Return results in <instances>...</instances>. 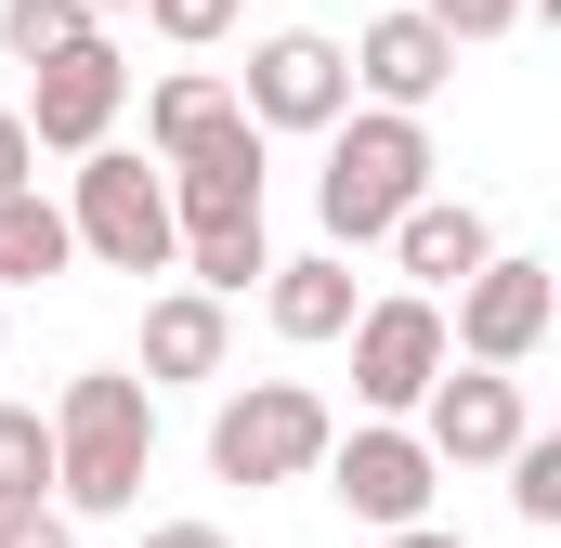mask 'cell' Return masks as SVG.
Masks as SVG:
<instances>
[{
    "label": "cell",
    "instance_id": "cell-1",
    "mask_svg": "<svg viewBox=\"0 0 561 548\" xmlns=\"http://www.w3.org/2000/svg\"><path fill=\"white\" fill-rule=\"evenodd\" d=\"M144 470H157V392L131 366H79L66 406H53V510L105 523V510L144 496Z\"/></svg>",
    "mask_w": 561,
    "mask_h": 548
},
{
    "label": "cell",
    "instance_id": "cell-2",
    "mask_svg": "<svg viewBox=\"0 0 561 548\" xmlns=\"http://www.w3.org/2000/svg\"><path fill=\"white\" fill-rule=\"evenodd\" d=\"M419 196H431V132H419V118H379V105H353V118L327 132V170H313L327 249H379V236H392Z\"/></svg>",
    "mask_w": 561,
    "mask_h": 548
},
{
    "label": "cell",
    "instance_id": "cell-3",
    "mask_svg": "<svg viewBox=\"0 0 561 548\" xmlns=\"http://www.w3.org/2000/svg\"><path fill=\"white\" fill-rule=\"evenodd\" d=\"M327 444H340V418H327V392H300V379H249V392H222V418H209V470L222 483H313Z\"/></svg>",
    "mask_w": 561,
    "mask_h": 548
},
{
    "label": "cell",
    "instance_id": "cell-4",
    "mask_svg": "<svg viewBox=\"0 0 561 548\" xmlns=\"http://www.w3.org/2000/svg\"><path fill=\"white\" fill-rule=\"evenodd\" d=\"M66 236H79V249H92L105 274H170V249H183V236H170V183L144 170L131 144H92V157H79Z\"/></svg>",
    "mask_w": 561,
    "mask_h": 548
},
{
    "label": "cell",
    "instance_id": "cell-5",
    "mask_svg": "<svg viewBox=\"0 0 561 548\" xmlns=\"http://www.w3.org/2000/svg\"><path fill=\"white\" fill-rule=\"evenodd\" d=\"M549 313H561V287H549V262H523V249H496V262L457 287V313H444V366H523L536 340H549Z\"/></svg>",
    "mask_w": 561,
    "mask_h": 548
},
{
    "label": "cell",
    "instance_id": "cell-6",
    "mask_svg": "<svg viewBox=\"0 0 561 548\" xmlns=\"http://www.w3.org/2000/svg\"><path fill=\"white\" fill-rule=\"evenodd\" d=\"M236 118H249V132H340V118H353V66H340V39H313V26L249 39Z\"/></svg>",
    "mask_w": 561,
    "mask_h": 548
},
{
    "label": "cell",
    "instance_id": "cell-7",
    "mask_svg": "<svg viewBox=\"0 0 561 548\" xmlns=\"http://www.w3.org/2000/svg\"><path fill=\"white\" fill-rule=\"evenodd\" d=\"M118 105H131V53L118 39H79V53H53V66H26V144L39 157H92V144L118 132Z\"/></svg>",
    "mask_w": 561,
    "mask_h": 548
},
{
    "label": "cell",
    "instance_id": "cell-8",
    "mask_svg": "<svg viewBox=\"0 0 561 548\" xmlns=\"http://www.w3.org/2000/svg\"><path fill=\"white\" fill-rule=\"evenodd\" d=\"M431 379H444V300H419V287L366 300L353 313V406L366 418H419Z\"/></svg>",
    "mask_w": 561,
    "mask_h": 548
},
{
    "label": "cell",
    "instance_id": "cell-9",
    "mask_svg": "<svg viewBox=\"0 0 561 548\" xmlns=\"http://www.w3.org/2000/svg\"><path fill=\"white\" fill-rule=\"evenodd\" d=\"M431 444L405 431V418H366V431H340L327 444V496L366 523V536H392V523H431Z\"/></svg>",
    "mask_w": 561,
    "mask_h": 548
},
{
    "label": "cell",
    "instance_id": "cell-10",
    "mask_svg": "<svg viewBox=\"0 0 561 548\" xmlns=\"http://www.w3.org/2000/svg\"><path fill=\"white\" fill-rule=\"evenodd\" d=\"M405 431L431 444V470H496L536 418H523V379H496V366H444V379L419 392V418H405Z\"/></svg>",
    "mask_w": 561,
    "mask_h": 548
},
{
    "label": "cell",
    "instance_id": "cell-11",
    "mask_svg": "<svg viewBox=\"0 0 561 548\" xmlns=\"http://www.w3.org/2000/svg\"><path fill=\"white\" fill-rule=\"evenodd\" d=\"M340 66H353V92H366L379 118H419L431 92L457 79V39H444L431 13H379V26H366V39H353Z\"/></svg>",
    "mask_w": 561,
    "mask_h": 548
},
{
    "label": "cell",
    "instance_id": "cell-12",
    "mask_svg": "<svg viewBox=\"0 0 561 548\" xmlns=\"http://www.w3.org/2000/svg\"><path fill=\"white\" fill-rule=\"evenodd\" d=\"M222 353H236V327H222V300H196V287H157L144 300V392H183V379H222Z\"/></svg>",
    "mask_w": 561,
    "mask_h": 548
},
{
    "label": "cell",
    "instance_id": "cell-13",
    "mask_svg": "<svg viewBox=\"0 0 561 548\" xmlns=\"http://www.w3.org/2000/svg\"><path fill=\"white\" fill-rule=\"evenodd\" d=\"M392 262L419 274V300H431V287H470V274L496 262V222H483L470 196H419V209L392 222Z\"/></svg>",
    "mask_w": 561,
    "mask_h": 548
},
{
    "label": "cell",
    "instance_id": "cell-14",
    "mask_svg": "<svg viewBox=\"0 0 561 548\" xmlns=\"http://www.w3.org/2000/svg\"><path fill=\"white\" fill-rule=\"evenodd\" d=\"M170 183V236H222V222H262V132H236L222 157H183L157 170Z\"/></svg>",
    "mask_w": 561,
    "mask_h": 548
},
{
    "label": "cell",
    "instance_id": "cell-15",
    "mask_svg": "<svg viewBox=\"0 0 561 548\" xmlns=\"http://www.w3.org/2000/svg\"><path fill=\"white\" fill-rule=\"evenodd\" d=\"M236 132H249V118H236V79H196V66H183V79H157V92H144V144H157V170L222 157Z\"/></svg>",
    "mask_w": 561,
    "mask_h": 548
},
{
    "label": "cell",
    "instance_id": "cell-16",
    "mask_svg": "<svg viewBox=\"0 0 561 548\" xmlns=\"http://www.w3.org/2000/svg\"><path fill=\"white\" fill-rule=\"evenodd\" d=\"M262 313H275V340L313 353V340H353L366 300H353V262H340V249H313V262H275V274H262Z\"/></svg>",
    "mask_w": 561,
    "mask_h": 548
},
{
    "label": "cell",
    "instance_id": "cell-17",
    "mask_svg": "<svg viewBox=\"0 0 561 548\" xmlns=\"http://www.w3.org/2000/svg\"><path fill=\"white\" fill-rule=\"evenodd\" d=\"M79 262V236H66V209L26 183V196H0V287H39V274Z\"/></svg>",
    "mask_w": 561,
    "mask_h": 548
},
{
    "label": "cell",
    "instance_id": "cell-18",
    "mask_svg": "<svg viewBox=\"0 0 561 548\" xmlns=\"http://www.w3.org/2000/svg\"><path fill=\"white\" fill-rule=\"evenodd\" d=\"M170 262L196 274V300H236V287H262V274H275V249H262V222H222V236H183Z\"/></svg>",
    "mask_w": 561,
    "mask_h": 548
},
{
    "label": "cell",
    "instance_id": "cell-19",
    "mask_svg": "<svg viewBox=\"0 0 561 548\" xmlns=\"http://www.w3.org/2000/svg\"><path fill=\"white\" fill-rule=\"evenodd\" d=\"M0 510H53V418L0 406Z\"/></svg>",
    "mask_w": 561,
    "mask_h": 548
},
{
    "label": "cell",
    "instance_id": "cell-20",
    "mask_svg": "<svg viewBox=\"0 0 561 548\" xmlns=\"http://www.w3.org/2000/svg\"><path fill=\"white\" fill-rule=\"evenodd\" d=\"M79 39H105L79 0H0V53H13V66H53V53H79Z\"/></svg>",
    "mask_w": 561,
    "mask_h": 548
},
{
    "label": "cell",
    "instance_id": "cell-21",
    "mask_svg": "<svg viewBox=\"0 0 561 548\" xmlns=\"http://www.w3.org/2000/svg\"><path fill=\"white\" fill-rule=\"evenodd\" d=\"M496 470H510V510H523V523L549 536V523H561V444H549V431H523V444H510Z\"/></svg>",
    "mask_w": 561,
    "mask_h": 548
},
{
    "label": "cell",
    "instance_id": "cell-22",
    "mask_svg": "<svg viewBox=\"0 0 561 548\" xmlns=\"http://www.w3.org/2000/svg\"><path fill=\"white\" fill-rule=\"evenodd\" d=\"M144 26H157V39H183V53H209V39L236 26V0H144Z\"/></svg>",
    "mask_w": 561,
    "mask_h": 548
},
{
    "label": "cell",
    "instance_id": "cell-23",
    "mask_svg": "<svg viewBox=\"0 0 561 548\" xmlns=\"http://www.w3.org/2000/svg\"><path fill=\"white\" fill-rule=\"evenodd\" d=\"M419 13L444 26V39H510V26H523L536 0H419Z\"/></svg>",
    "mask_w": 561,
    "mask_h": 548
},
{
    "label": "cell",
    "instance_id": "cell-24",
    "mask_svg": "<svg viewBox=\"0 0 561 548\" xmlns=\"http://www.w3.org/2000/svg\"><path fill=\"white\" fill-rule=\"evenodd\" d=\"M0 548H79L66 510H0Z\"/></svg>",
    "mask_w": 561,
    "mask_h": 548
},
{
    "label": "cell",
    "instance_id": "cell-25",
    "mask_svg": "<svg viewBox=\"0 0 561 548\" xmlns=\"http://www.w3.org/2000/svg\"><path fill=\"white\" fill-rule=\"evenodd\" d=\"M26 183H39V144H26V118L0 105V196H26Z\"/></svg>",
    "mask_w": 561,
    "mask_h": 548
},
{
    "label": "cell",
    "instance_id": "cell-26",
    "mask_svg": "<svg viewBox=\"0 0 561 548\" xmlns=\"http://www.w3.org/2000/svg\"><path fill=\"white\" fill-rule=\"evenodd\" d=\"M144 548H236V536H222V523H157Z\"/></svg>",
    "mask_w": 561,
    "mask_h": 548
},
{
    "label": "cell",
    "instance_id": "cell-27",
    "mask_svg": "<svg viewBox=\"0 0 561 548\" xmlns=\"http://www.w3.org/2000/svg\"><path fill=\"white\" fill-rule=\"evenodd\" d=\"M379 548H470V536H457V523H392Z\"/></svg>",
    "mask_w": 561,
    "mask_h": 548
},
{
    "label": "cell",
    "instance_id": "cell-28",
    "mask_svg": "<svg viewBox=\"0 0 561 548\" xmlns=\"http://www.w3.org/2000/svg\"><path fill=\"white\" fill-rule=\"evenodd\" d=\"M79 13H92V26H105V13H144V0H79Z\"/></svg>",
    "mask_w": 561,
    "mask_h": 548
}]
</instances>
